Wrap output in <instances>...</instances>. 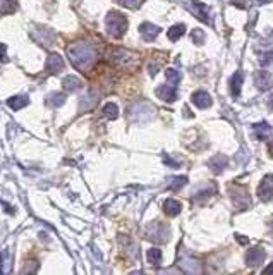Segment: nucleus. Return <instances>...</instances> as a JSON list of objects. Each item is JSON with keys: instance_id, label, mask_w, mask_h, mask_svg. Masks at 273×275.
Here are the masks:
<instances>
[{"instance_id": "1", "label": "nucleus", "mask_w": 273, "mask_h": 275, "mask_svg": "<svg viewBox=\"0 0 273 275\" xmlns=\"http://www.w3.org/2000/svg\"><path fill=\"white\" fill-rule=\"evenodd\" d=\"M107 28L110 31V35L117 36H122L127 28V19L122 16V14H117V12H110L107 16Z\"/></svg>"}, {"instance_id": "2", "label": "nucleus", "mask_w": 273, "mask_h": 275, "mask_svg": "<svg viewBox=\"0 0 273 275\" xmlns=\"http://www.w3.org/2000/svg\"><path fill=\"white\" fill-rule=\"evenodd\" d=\"M230 193H232V203L237 210H246L251 207V198H249L247 189L244 186H230Z\"/></svg>"}, {"instance_id": "3", "label": "nucleus", "mask_w": 273, "mask_h": 275, "mask_svg": "<svg viewBox=\"0 0 273 275\" xmlns=\"http://www.w3.org/2000/svg\"><path fill=\"white\" fill-rule=\"evenodd\" d=\"M258 198L265 203L273 200V175L271 174L265 175L263 181L260 182V186H258Z\"/></svg>"}, {"instance_id": "4", "label": "nucleus", "mask_w": 273, "mask_h": 275, "mask_svg": "<svg viewBox=\"0 0 273 275\" xmlns=\"http://www.w3.org/2000/svg\"><path fill=\"white\" fill-rule=\"evenodd\" d=\"M265 258H266V253H265V249L260 248V246L249 249L246 253V263L249 267H258V265H261L265 262Z\"/></svg>"}, {"instance_id": "5", "label": "nucleus", "mask_w": 273, "mask_h": 275, "mask_svg": "<svg viewBox=\"0 0 273 275\" xmlns=\"http://www.w3.org/2000/svg\"><path fill=\"white\" fill-rule=\"evenodd\" d=\"M254 84H256V88L261 89V91H266V89H270L273 86L271 74L268 73V71H258V73L254 74Z\"/></svg>"}, {"instance_id": "6", "label": "nucleus", "mask_w": 273, "mask_h": 275, "mask_svg": "<svg viewBox=\"0 0 273 275\" xmlns=\"http://www.w3.org/2000/svg\"><path fill=\"white\" fill-rule=\"evenodd\" d=\"M191 9L192 12L196 14V17L203 22H210V7L206 4H201V2H192L191 4Z\"/></svg>"}, {"instance_id": "7", "label": "nucleus", "mask_w": 273, "mask_h": 275, "mask_svg": "<svg viewBox=\"0 0 273 275\" xmlns=\"http://www.w3.org/2000/svg\"><path fill=\"white\" fill-rule=\"evenodd\" d=\"M191 100L192 103L197 107V108H208L211 107V97L206 91H196V93H192V97H191Z\"/></svg>"}, {"instance_id": "8", "label": "nucleus", "mask_w": 273, "mask_h": 275, "mask_svg": "<svg viewBox=\"0 0 273 275\" xmlns=\"http://www.w3.org/2000/svg\"><path fill=\"white\" fill-rule=\"evenodd\" d=\"M157 95L165 102H173L177 98L176 86H172V84H163V86L157 88Z\"/></svg>"}, {"instance_id": "9", "label": "nucleus", "mask_w": 273, "mask_h": 275, "mask_svg": "<svg viewBox=\"0 0 273 275\" xmlns=\"http://www.w3.org/2000/svg\"><path fill=\"white\" fill-rule=\"evenodd\" d=\"M139 31H141V36H143L146 41H153L155 38L160 35V28L152 25V22H144V25L141 26Z\"/></svg>"}, {"instance_id": "10", "label": "nucleus", "mask_w": 273, "mask_h": 275, "mask_svg": "<svg viewBox=\"0 0 273 275\" xmlns=\"http://www.w3.org/2000/svg\"><path fill=\"white\" fill-rule=\"evenodd\" d=\"M227 164H229V158L225 155H215L213 158L210 160L208 165L215 174H220V172H224V169L227 167Z\"/></svg>"}, {"instance_id": "11", "label": "nucleus", "mask_w": 273, "mask_h": 275, "mask_svg": "<svg viewBox=\"0 0 273 275\" xmlns=\"http://www.w3.org/2000/svg\"><path fill=\"white\" fill-rule=\"evenodd\" d=\"M242 83H244V76L241 71L234 73V76L230 78V93H232V97H239L241 95Z\"/></svg>"}, {"instance_id": "12", "label": "nucleus", "mask_w": 273, "mask_h": 275, "mask_svg": "<svg viewBox=\"0 0 273 275\" xmlns=\"http://www.w3.org/2000/svg\"><path fill=\"white\" fill-rule=\"evenodd\" d=\"M254 134H256L258 140H266L271 134V126L265 121L258 122V124H254Z\"/></svg>"}, {"instance_id": "13", "label": "nucleus", "mask_w": 273, "mask_h": 275, "mask_svg": "<svg viewBox=\"0 0 273 275\" xmlns=\"http://www.w3.org/2000/svg\"><path fill=\"white\" fill-rule=\"evenodd\" d=\"M181 203L176 201V200H167L165 203H163V212L167 213L168 217H176L181 213Z\"/></svg>"}, {"instance_id": "14", "label": "nucleus", "mask_w": 273, "mask_h": 275, "mask_svg": "<svg viewBox=\"0 0 273 275\" xmlns=\"http://www.w3.org/2000/svg\"><path fill=\"white\" fill-rule=\"evenodd\" d=\"M46 67H48L50 73H59V71L64 67V60H62V57H59V55H50Z\"/></svg>"}, {"instance_id": "15", "label": "nucleus", "mask_w": 273, "mask_h": 275, "mask_svg": "<svg viewBox=\"0 0 273 275\" xmlns=\"http://www.w3.org/2000/svg\"><path fill=\"white\" fill-rule=\"evenodd\" d=\"M7 105L12 108V110H19L24 105H28V98L26 97H12L7 100Z\"/></svg>"}, {"instance_id": "16", "label": "nucleus", "mask_w": 273, "mask_h": 275, "mask_svg": "<svg viewBox=\"0 0 273 275\" xmlns=\"http://www.w3.org/2000/svg\"><path fill=\"white\" fill-rule=\"evenodd\" d=\"M184 33H186V26L184 25H176V26H172L170 30H168V38H170L172 41H177L181 36H184Z\"/></svg>"}, {"instance_id": "17", "label": "nucleus", "mask_w": 273, "mask_h": 275, "mask_svg": "<svg viewBox=\"0 0 273 275\" xmlns=\"http://www.w3.org/2000/svg\"><path fill=\"white\" fill-rule=\"evenodd\" d=\"M146 258H148V262L155 265V267H158L160 262H162V251H160L158 248H152L146 253Z\"/></svg>"}, {"instance_id": "18", "label": "nucleus", "mask_w": 273, "mask_h": 275, "mask_svg": "<svg viewBox=\"0 0 273 275\" xmlns=\"http://www.w3.org/2000/svg\"><path fill=\"white\" fill-rule=\"evenodd\" d=\"M103 113H105L108 119H117V117H119V107H117L115 103H107V105L103 107Z\"/></svg>"}, {"instance_id": "19", "label": "nucleus", "mask_w": 273, "mask_h": 275, "mask_svg": "<svg viewBox=\"0 0 273 275\" xmlns=\"http://www.w3.org/2000/svg\"><path fill=\"white\" fill-rule=\"evenodd\" d=\"M81 86V81H79L78 78H74V76H67V78L64 79V88L67 89V91H72V89H76Z\"/></svg>"}, {"instance_id": "20", "label": "nucleus", "mask_w": 273, "mask_h": 275, "mask_svg": "<svg viewBox=\"0 0 273 275\" xmlns=\"http://www.w3.org/2000/svg\"><path fill=\"white\" fill-rule=\"evenodd\" d=\"M165 76L168 79V84H172V86H176V84H179V81H181V73L176 69H167Z\"/></svg>"}, {"instance_id": "21", "label": "nucleus", "mask_w": 273, "mask_h": 275, "mask_svg": "<svg viewBox=\"0 0 273 275\" xmlns=\"http://www.w3.org/2000/svg\"><path fill=\"white\" fill-rule=\"evenodd\" d=\"M191 40H192V43H196V45H201L205 41V33L201 31V30H192L191 33Z\"/></svg>"}, {"instance_id": "22", "label": "nucleus", "mask_w": 273, "mask_h": 275, "mask_svg": "<svg viewBox=\"0 0 273 275\" xmlns=\"http://www.w3.org/2000/svg\"><path fill=\"white\" fill-rule=\"evenodd\" d=\"M215 193V188L211 186L210 189H205V191H200V193H196V196H194V201H203L205 198H210L211 194Z\"/></svg>"}, {"instance_id": "23", "label": "nucleus", "mask_w": 273, "mask_h": 275, "mask_svg": "<svg viewBox=\"0 0 273 275\" xmlns=\"http://www.w3.org/2000/svg\"><path fill=\"white\" fill-rule=\"evenodd\" d=\"M172 181H173V182H172L168 188L173 189V191H177L179 188H182V186H184V184L187 182V177H184V175H182V177H176V179H172Z\"/></svg>"}, {"instance_id": "24", "label": "nucleus", "mask_w": 273, "mask_h": 275, "mask_svg": "<svg viewBox=\"0 0 273 275\" xmlns=\"http://www.w3.org/2000/svg\"><path fill=\"white\" fill-rule=\"evenodd\" d=\"M271 62H273V50L266 52V54H263V55H261L260 64L263 65V67H266V65H270Z\"/></svg>"}, {"instance_id": "25", "label": "nucleus", "mask_w": 273, "mask_h": 275, "mask_svg": "<svg viewBox=\"0 0 273 275\" xmlns=\"http://www.w3.org/2000/svg\"><path fill=\"white\" fill-rule=\"evenodd\" d=\"M232 6L239 7V9H246L247 4H246V0H232Z\"/></svg>"}, {"instance_id": "26", "label": "nucleus", "mask_w": 273, "mask_h": 275, "mask_svg": "<svg viewBox=\"0 0 273 275\" xmlns=\"http://www.w3.org/2000/svg\"><path fill=\"white\" fill-rule=\"evenodd\" d=\"M6 45L4 43H0V62H2V60H6Z\"/></svg>"}, {"instance_id": "27", "label": "nucleus", "mask_w": 273, "mask_h": 275, "mask_svg": "<svg viewBox=\"0 0 273 275\" xmlns=\"http://www.w3.org/2000/svg\"><path fill=\"white\" fill-rule=\"evenodd\" d=\"M268 151H270V156L273 158V138L270 140V143H268Z\"/></svg>"}, {"instance_id": "28", "label": "nucleus", "mask_w": 273, "mask_h": 275, "mask_svg": "<svg viewBox=\"0 0 273 275\" xmlns=\"http://www.w3.org/2000/svg\"><path fill=\"white\" fill-rule=\"evenodd\" d=\"M263 273H273V263L271 265H268V267L263 270Z\"/></svg>"}, {"instance_id": "29", "label": "nucleus", "mask_w": 273, "mask_h": 275, "mask_svg": "<svg viewBox=\"0 0 273 275\" xmlns=\"http://www.w3.org/2000/svg\"><path fill=\"white\" fill-rule=\"evenodd\" d=\"M235 238H237V241H239V243H242V244H247V239H246V238H241V234H237V236H235Z\"/></svg>"}, {"instance_id": "30", "label": "nucleus", "mask_w": 273, "mask_h": 275, "mask_svg": "<svg viewBox=\"0 0 273 275\" xmlns=\"http://www.w3.org/2000/svg\"><path fill=\"white\" fill-rule=\"evenodd\" d=\"M268 107H270L271 110H273V95H271V97H270V100H268Z\"/></svg>"}, {"instance_id": "31", "label": "nucleus", "mask_w": 273, "mask_h": 275, "mask_svg": "<svg viewBox=\"0 0 273 275\" xmlns=\"http://www.w3.org/2000/svg\"><path fill=\"white\" fill-rule=\"evenodd\" d=\"M258 4H268V0H258Z\"/></svg>"}, {"instance_id": "32", "label": "nucleus", "mask_w": 273, "mask_h": 275, "mask_svg": "<svg viewBox=\"0 0 273 275\" xmlns=\"http://www.w3.org/2000/svg\"><path fill=\"white\" fill-rule=\"evenodd\" d=\"M0 272H2V270H0Z\"/></svg>"}]
</instances>
